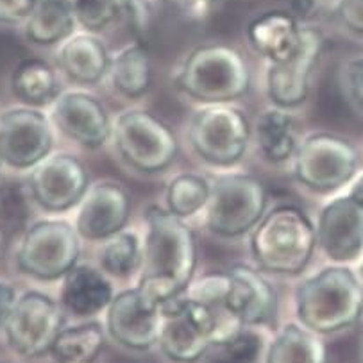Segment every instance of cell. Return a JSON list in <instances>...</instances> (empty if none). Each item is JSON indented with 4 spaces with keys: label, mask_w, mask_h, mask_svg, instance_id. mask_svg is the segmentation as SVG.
Here are the masks:
<instances>
[{
    "label": "cell",
    "mask_w": 363,
    "mask_h": 363,
    "mask_svg": "<svg viewBox=\"0 0 363 363\" xmlns=\"http://www.w3.org/2000/svg\"><path fill=\"white\" fill-rule=\"evenodd\" d=\"M138 292L152 306L183 296L197 269V238L184 218L152 204L145 210Z\"/></svg>",
    "instance_id": "6da1fadb"
},
{
    "label": "cell",
    "mask_w": 363,
    "mask_h": 363,
    "mask_svg": "<svg viewBox=\"0 0 363 363\" xmlns=\"http://www.w3.org/2000/svg\"><path fill=\"white\" fill-rule=\"evenodd\" d=\"M299 324L318 335L354 326L363 315V285L347 267L333 265L304 279L296 290Z\"/></svg>",
    "instance_id": "7a4b0ae2"
},
{
    "label": "cell",
    "mask_w": 363,
    "mask_h": 363,
    "mask_svg": "<svg viewBox=\"0 0 363 363\" xmlns=\"http://www.w3.org/2000/svg\"><path fill=\"white\" fill-rule=\"evenodd\" d=\"M317 247L313 222L301 208L279 204L263 215L251 233V255L263 272L297 276Z\"/></svg>",
    "instance_id": "3957f363"
},
{
    "label": "cell",
    "mask_w": 363,
    "mask_h": 363,
    "mask_svg": "<svg viewBox=\"0 0 363 363\" xmlns=\"http://www.w3.org/2000/svg\"><path fill=\"white\" fill-rule=\"evenodd\" d=\"M176 84L201 104H229L251 90V70L244 56L224 43H208L184 57Z\"/></svg>",
    "instance_id": "277c9868"
},
{
    "label": "cell",
    "mask_w": 363,
    "mask_h": 363,
    "mask_svg": "<svg viewBox=\"0 0 363 363\" xmlns=\"http://www.w3.org/2000/svg\"><path fill=\"white\" fill-rule=\"evenodd\" d=\"M206 228L220 238H238L258 225L269 206V191L251 174H222L211 181Z\"/></svg>",
    "instance_id": "5b68a950"
},
{
    "label": "cell",
    "mask_w": 363,
    "mask_h": 363,
    "mask_svg": "<svg viewBox=\"0 0 363 363\" xmlns=\"http://www.w3.org/2000/svg\"><path fill=\"white\" fill-rule=\"evenodd\" d=\"M111 138L125 165L142 174L163 172L179 154V142L172 129L145 109L120 113Z\"/></svg>",
    "instance_id": "8992f818"
},
{
    "label": "cell",
    "mask_w": 363,
    "mask_h": 363,
    "mask_svg": "<svg viewBox=\"0 0 363 363\" xmlns=\"http://www.w3.org/2000/svg\"><path fill=\"white\" fill-rule=\"evenodd\" d=\"M251 135L244 111L229 104H206L195 111L188 125L191 150L203 161L222 169L244 160Z\"/></svg>",
    "instance_id": "52a82bcc"
},
{
    "label": "cell",
    "mask_w": 363,
    "mask_h": 363,
    "mask_svg": "<svg viewBox=\"0 0 363 363\" xmlns=\"http://www.w3.org/2000/svg\"><path fill=\"white\" fill-rule=\"evenodd\" d=\"M81 236L65 220L34 222L20 238L16 267L38 281L63 279L79 263Z\"/></svg>",
    "instance_id": "ba28073f"
},
{
    "label": "cell",
    "mask_w": 363,
    "mask_h": 363,
    "mask_svg": "<svg viewBox=\"0 0 363 363\" xmlns=\"http://www.w3.org/2000/svg\"><path fill=\"white\" fill-rule=\"evenodd\" d=\"M161 351L176 363H197L215 345L217 322L206 304L186 294L160 306Z\"/></svg>",
    "instance_id": "9c48e42d"
},
{
    "label": "cell",
    "mask_w": 363,
    "mask_h": 363,
    "mask_svg": "<svg viewBox=\"0 0 363 363\" xmlns=\"http://www.w3.org/2000/svg\"><path fill=\"white\" fill-rule=\"evenodd\" d=\"M294 176L317 194H330L347 184L358 170V150L344 136L315 133L299 142L292 156Z\"/></svg>",
    "instance_id": "30bf717a"
},
{
    "label": "cell",
    "mask_w": 363,
    "mask_h": 363,
    "mask_svg": "<svg viewBox=\"0 0 363 363\" xmlns=\"http://www.w3.org/2000/svg\"><path fill=\"white\" fill-rule=\"evenodd\" d=\"M65 328V310L57 301L40 290H27L16 297L4 330L9 347L26 358L49 354Z\"/></svg>",
    "instance_id": "8fae6325"
},
{
    "label": "cell",
    "mask_w": 363,
    "mask_h": 363,
    "mask_svg": "<svg viewBox=\"0 0 363 363\" xmlns=\"http://www.w3.org/2000/svg\"><path fill=\"white\" fill-rule=\"evenodd\" d=\"M52 149V122L40 108H11L0 115V160L4 165L30 170Z\"/></svg>",
    "instance_id": "7c38bea8"
},
{
    "label": "cell",
    "mask_w": 363,
    "mask_h": 363,
    "mask_svg": "<svg viewBox=\"0 0 363 363\" xmlns=\"http://www.w3.org/2000/svg\"><path fill=\"white\" fill-rule=\"evenodd\" d=\"M88 188L90 176L86 167L72 154H49L30 169V195L38 206L49 213H63L77 206Z\"/></svg>",
    "instance_id": "4fadbf2b"
},
{
    "label": "cell",
    "mask_w": 363,
    "mask_h": 363,
    "mask_svg": "<svg viewBox=\"0 0 363 363\" xmlns=\"http://www.w3.org/2000/svg\"><path fill=\"white\" fill-rule=\"evenodd\" d=\"M324 50V34L320 29L303 26L299 49L279 63H269L267 94L277 108H296L310 95L311 75Z\"/></svg>",
    "instance_id": "5bb4252c"
},
{
    "label": "cell",
    "mask_w": 363,
    "mask_h": 363,
    "mask_svg": "<svg viewBox=\"0 0 363 363\" xmlns=\"http://www.w3.org/2000/svg\"><path fill=\"white\" fill-rule=\"evenodd\" d=\"M75 229L88 242H104L124 231L131 217V195L115 181H99L90 184L77 204Z\"/></svg>",
    "instance_id": "9a60e30c"
},
{
    "label": "cell",
    "mask_w": 363,
    "mask_h": 363,
    "mask_svg": "<svg viewBox=\"0 0 363 363\" xmlns=\"http://www.w3.org/2000/svg\"><path fill=\"white\" fill-rule=\"evenodd\" d=\"M315 233L326 258L352 262L363 252V206L351 194L333 199L320 210Z\"/></svg>",
    "instance_id": "2e32d148"
},
{
    "label": "cell",
    "mask_w": 363,
    "mask_h": 363,
    "mask_svg": "<svg viewBox=\"0 0 363 363\" xmlns=\"http://www.w3.org/2000/svg\"><path fill=\"white\" fill-rule=\"evenodd\" d=\"M160 306L147 303L138 289L116 294L106 310L108 335L122 347L149 351L160 338Z\"/></svg>",
    "instance_id": "e0dca14e"
},
{
    "label": "cell",
    "mask_w": 363,
    "mask_h": 363,
    "mask_svg": "<svg viewBox=\"0 0 363 363\" xmlns=\"http://www.w3.org/2000/svg\"><path fill=\"white\" fill-rule=\"evenodd\" d=\"M50 106V122L81 147L99 149L111 138V118L94 95L86 91H61Z\"/></svg>",
    "instance_id": "ac0fdd59"
},
{
    "label": "cell",
    "mask_w": 363,
    "mask_h": 363,
    "mask_svg": "<svg viewBox=\"0 0 363 363\" xmlns=\"http://www.w3.org/2000/svg\"><path fill=\"white\" fill-rule=\"evenodd\" d=\"M229 274L228 310L245 328L272 326L277 317V294L265 276L247 265L231 267Z\"/></svg>",
    "instance_id": "d6986e66"
},
{
    "label": "cell",
    "mask_w": 363,
    "mask_h": 363,
    "mask_svg": "<svg viewBox=\"0 0 363 363\" xmlns=\"http://www.w3.org/2000/svg\"><path fill=\"white\" fill-rule=\"evenodd\" d=\"M113 297L115 290L104 272L86 263H77L63 277L60 304L67 313L88 318L108 310Z\"/></svg>",
    "instance_id": "ffe728a7"
},
{
    "label": "cell",
    "mask_w": 363,
    "mask_h": 363,
    "mask_svg": "<svg viewBox=\"0 0 363 363\" xmlns=\"http://www.w3.org/2000/svg\"><path fill=\"white\" fill-rule=\"evenodd\" d=\"M301 30L303 26L292 13L272 9L249 23L247 36L259 56L269 60V63H279L299 49Z\"/></svg>",
    "instance_id": "44dd1931"
},
{
    "label": "cell",
    "mask_w": 363,
    "mask_h": 363,
    "mask_svg": "<svg viewBox=\"0 0 363 363\" xmlns=\"http://www.w3.org/2000/svg\"><path fill=\"white\" fill-rule=\"evenodd\" d=\"M108 49L94 33L72 34L57 52V65L77 84H97L109 70Z\"/></svg>",
    "instance_id": "7402d4cb"
},
{
    "label": "cell",
    "mask_w": 363,
    "mask_h": 363,
    "mask_svg": "<svg viewBox=\"0 0 363 363\" xmlns=\"http://www.w3.org/2000/svg\"><path fill=\"white\" fill-rule=\"evenodd\" d=\"M75 26L72 0H36L26 20V36L36 45H57L74 34Z\"/></svg>",
    "instance_id": "603a6c76"
},
{
    "label": "cell",
    "mask_w": 363,
    "mask_h": 363,
    "mask_svg": "<svg viewBox=\"0 0 363 363\" xmlns=\"http://www.w3.org/2000/svg\"><path fill=\"white\" fill-rule=\"evenodd\" d=\"M11 88L15 97L30 108L50 106L61 94L56 70L38 57L20 61L11 75Z\"/></svg>",
    "instance_id": "cb8c5ba5"
},
{
    "label": "cell",
    "mask_w": 363,
    "mask_h": 363,
    "mask_svg": "<svg viewBox=\"0 0 363 363\" xmlns=\"http://www.w3.org/2000/svg\"><path fill=\"white\" fill-rule=\"evenodd\" d=\"M111 86L128 99H138L149 91L152 84L150 56L142 43H131L115 54L109 61Z\"/></svg>",
    "instance_id": "d4e9b609"
},
{
    "label": "cell",
    "mask_w": 363,
    "mask_h": 363,
    "mask_svg": "<svg viewBox=\"0 0 363 363\" xmlns=\"http://www.w3.org/2000/svg\"><path fill=\"white\" fill-rule=\"evenodd\" d=\"M256 142L263 157L270 163L292 160L297 145V128L294 116L285 108L267 109L256 122Z\"/></svg>",
    "instance_id": "484cf974"
},
{
    "label": "cell",
    "mask_w": 363,
    "mask_h": 363,
    "mask_svg": "<svg viewBox=\"0 0 363 363\" xmlns=\"http://www.w3.org/2000/svg\"><path fill=\"white\" fill-rule=\"evenodd\" d=\"M265 363H328V349L318 333L286 324L269 345Z\"/></svg>",
    "instance_id": "4316f807"
},
{
    "label": "cell",
    "mask_w": 363,
    "mask_h": 363,
    "mask_svg": "<svg viewBox=\"0 0 363 363\" xmlns=\"http://www.w3.org/2000/svg\"><path fill=\"white\" fill-rule=\"evenodd\" d=\"M106 347V331L99 322L61 330L49 354L56 363H95Z\"/></svg>",
    "instance_id": "83f0119b"
},
{
    "label": "cell",
    "mask_w": 363,
    "mask_h": 363,
    "mask_svg": "<svg viewBox=\"0 0 363 363\" xmlns=\"http://www.w3.org/2000/svg\"><path fill=\"white\" fill-rule=\"evenodd\" d=\"M211 184L197 174H179L167 188V210L181 218L194 217L204 210L210 199Z\"/></svg>",
    "instance_id": "f1b7e54d"
},
{
    "label": "cell",
    "mask_w": 363,
    "mask_h": 363,
    "mask_svg": "<svg viewBox=\"0 0 363 363\" xmlns=\"http://www.w3.org/2000/svg\"><path fill=\"white\" fill-rule=\"evenodd\" d=\"M101 267L115 277H129L142 267V245L135 233L120 231L106 240Z\"/></svg>",
    "instance_id": "f546056e"
},
{
    "label": "cell",
    "mask_w": 363,
    "mask_h": 363,
    "mask_svg": "<svg viewBox=\"0 0 363 363\" xmlns=\"http://www.w3.org/2000/svg\"><path fill=\"white\" fill-rule=\"evenodd\" d=\"M75 22L86 33H101L124 15L125 0H72Z\"/></svg>",
    "instance_id": "4dcf8cb0"
},
{
    "label": "cell",
    "mask_w": 363,
    "mask_h": 363,
    "mask_svg": "<svg viewBox=\"0 0 363 363\" xmlns=\"http://www.w3.org/2000/svg\"><path fill=\"white\" fill-rule=\"evenodd\" d=\"M222 347V354L235 363H255L263 349V340L256 331L242 328L233 337H229Z\"/></svg>",
    "instance_id": "1f68e13d"
},
{
    "label": "cell",
    "mask_w": 363,
    "mask_h": 363,
    "mask_svg": "<svg viewBox=\"0 0 363 363\" xmlns=\"http://www.w3.org/2000/svg\"><path fill=\"white\" fill-rule=\"evenodd\" d=\"M145 2L150 8L161 6L167 11L186 20L206 18L217 4V0H145Z\"/></svg>",
    "instance_id": "d6a6232c"
},
{
    "label": "cell",
    "mask_w": 363,
    "mask_h": 363,
    "mask_svg": "<svg viewBox=\"0 0 363 363\" xmlns=\"http://www.w3.org/2000/svg\"><path fill=\"white\" fill-rule=\"evenodd\" d=\"M337 15L351 33L363 36V0H338Z\"/></svg>",
    "instance_id": "836d02e7"
},
{
    "label": "cell",
    "mask_w": 363,
    "mask_h": 363,
    "mask_svg": "<svg viewBox=\"0 0 363 363\" xmlns=\"http://www.w3.org/2000/svg\"><path fill=\"white\" fill-rule=\"evenodd\" d=\"M36 0H0V23L26 22Z\"/></svg>",
    "instance_id": "e575fe53"
},
{
    "label": "cell",
    "mask_w": 363,
    "mask_h": 363,
    "mask_svg": "<svg viewBox=\"0 0 363 363\" xmlns=\"http://www.w3.org/2000/svg\"><path fill=\"white\" fill-rule=\"evenodd\" d=\"M345 81L351 99L359 109H363V57L349 61L345 67Z\"/></svg>",
    "instance_id": "d590c367"
},
{
    "label": "cell",
    "mask_w": 363,
    "mask_h": 363,
    "mask_svg": "<svg viewBox=\"0 0 363 363\" xmlns=\"http://www.w3.org/2000/svg\"><path fill=\"white\" fill-rule=\"evenodd\" d=\"M16 297L18 296H16V292H15V289H13L11 283H8V281H4V279H0V328L4 326L6 318H8L9 311H11Z\"/></svg>",
    "instance_id": "8d00e7d4"
},
{
    "label": "cell",
    "mask_w": 363,
    "mask_h": 363,
    "mask_svg": "<svg viewBox=\"0 0 363 363\" xmlns=\"http://www.w3.org/2000/svg\"><path fill=\"white\" fill-rule=\"evenodd\" d=\"M315 11H317V0H292V6H290V13L299 22L313 16Z\"/></svg>",
    "instance_id": "74e56055"
},
{
    "label": "cell",
    "mask_w": 363,
    "mask_h": 363,
    "mask_svg": "<svg viewBox=\"0 0 363 363\" xmlns=\"http://www.w3.org/2000/svg\"><path fill=\"white\" fill-rule=\"evenodd\" d=\"M351 195L363 206V174L358 177V179H356V183L352 184Z\"/></svg>",
    "instance_id": "f35d334b"
},
{
    "label": "cell",
    "mask_w": 363,
    "mask_h": 363,
    "mask_svg": "<svg viewBox=\"0 0 363 363\" xmlns=\"http://www.w3.org/2000/svg\"><path fill=\"white\" fill-rule=\"evenodd\" d=\"M4 242H6V229L0 224V255L4 251Z\"/></svg>",
    "instance_id": "ab89813d"
},
{
    "label": "cell",
    "mask_w": 363,
    "mask_h": 363,
    "mask_svg": "<svg viewBox=\"0 0 363 363\" xmlns=\"http://www.w3.org/2000/svg\"><path fill=\"white\" fill-rule=\"evenodd\" d=\"M211 363H235V362H233V359H229L225 354H222V356H218V358H215Z\"/></svg>",
    "instance_id": "60d3db41"
},
{
    "label": "cell",
    "mask_w": 363,
    "mask_h": 363,
    "mask_svg": "<svg viewBox=\"0 0 363 363\" xmlns=\"http://www.w3.org/2000/svg\"><path fill=\"white\" fill-rule=\"evenodd\" d=\"M359 276H362V279H363V262H362V265H359Z\"/></svg>",
    "instance_id": "b9f144b4"
},
{
    "label": "cell",
    "mask_w": 363,
    "mask_h": 363,
    "mask_svg": "<svg viewBox=\"0 0 363 363\" xmlns=\"http://www.w3.org/2000/svg\"><path fill=\"white\" fill-rule=\"evenodd\" d=\"M2 165H4V163H2V160H0V167H2Z\"/></svg>",
    "instance_id": "7bdbcfd3"
},
{
    "label": "cell",
    "mask_w": 363,
    "mask_h": 363,
    "mask_svg": "<svg viewBox=\"0 0 363 363\" xmlns=\"http://www.w3.org/2000/svg\"><path fill=\"white\" fill-rule=\"evenodd\" d=\"M0 363H8V362H0Z\"/></svg>",
    "instance_id": "ee69618b"
}]
</instances>
